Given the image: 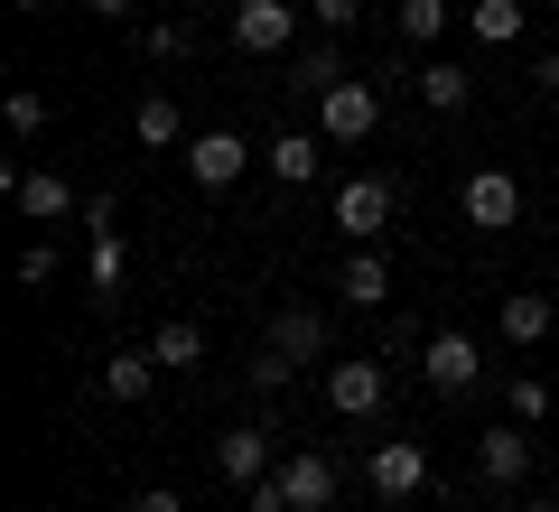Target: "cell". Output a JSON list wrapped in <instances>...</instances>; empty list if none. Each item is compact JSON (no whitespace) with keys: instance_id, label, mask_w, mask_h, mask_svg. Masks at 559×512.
Listing matches in <instances>:
<instances>
[{"instance_id":"obj_1","label":"cell","mask_w":559,"mask_h":512,"mask_svg":"<svg viewBox=\"0 0 559 512\" xmlns=\"http://www.w3.org/2000/svg\"><path fill=\"white\" fill-rule=\"evenodd\" d=\"M345 493V466L326 448H289L261 485H242V512H326Z\"/></svg>"},{"instance_id":"obj_2","label":"cell","mask_w":559,"mask_h":512,"mask_svg":"<svg viewBox=\"0 0 559 512\" xmlns=\"http://www.w3.org/2000/svg\"><path fill=\"white\" fill-rule=\"evenodd\" d=\"M318 131L336 140V150H364V140L382 131V94H373V75H345L336 94H318Z\"/></svg>"},{"instance_id":"obj_3","label":"cell","mask_w":559,"mask_h":512,"mask_svg":"<svg viewBox=\"0 0 559 512\" xmlns=\"http://www.w3.org/2000/svg\"><path fill=\"white\" fill-rule=\"evenodd\" d=\"M242 57H299V0H234Z\"/></svg>"},{"instance_id":"obj_4","label":"cell","mask_w":559,"mask_h":512,"mask_svg":"<svg viewBox=\"0 0 559 512\" xmlns=\"http://www.w3.org/2000/svg\"><path fill=\"white\" fill-rule=\"evenodd\" d=\"M392 205H401V197H392V178H345V187H336V205H326V224H336L345 242H373L382 224H392Z\"/></svg>"},{"instance_id":"obj_5","label":"cell","mask_w":559,"mask_h":512,"mask_svg":"<svg viewBox=\"0 0 559 512\" xmlns=\"http://www.w3.org/2000/svg\"><path fill=\"white\" fill-rule=\"evenodd\" d=\"M419 373H429V392H476L485 382V355H476V335H457V326H439L429 345H419Z\"/></svg>"},{"instance_id":"obj_6","label":"cell","mask_w":559,"mask_h":512,"mask_svg":"<svg viewBox=\"0 0 559 512\" xmlns=\"http://www.w3.org/2000/svg\"><path fill=\"white\" fill-rule=\"evenodd\" d=\"M364 485H373L382 503H411V493L429 485V448H419V438H382V448L364 456Z\"/></svg>"},{"instance_id":"obj_7","label":"cell","mask_w":559,"mask_h":512,"mask_svg":"<svg viewBox=\"0 0 559 512\" xmlns=\"http://www.w3.org/2000/svg\"><path fill=\"white\" fill-rule=\"evenodd\" d=\"M318 392H326V410H336V419H373L392 382H382V364H373V355H345V364H326Z\"/></svg>"},{"instance_id":"obj_8","label":"cell","mask_w":559,"mask_h":512,"mask_svg":"<svg viewBox=\"0 0 559 512\" xmlns=\"http://www.w3.org/2000/svg\"><path fill=\"white\" fill-rule=\"evenodd\" d=\"M252 140H242V131H197V140H187V178H197L205 187V197H215V187H234L242 178V168H252Z\"/></svg>"},{"instance_id":"obj_9","label":"cell","mask_w":559,"mask_h":512,"mask_svg":"<svg viewBox=\"0 0 559 512\" xmlns=\"http://www.w3.org/2000/svg\"><path fill=\"white\" fill-rule=\"evenodd\" d=\"M457 205H466V224H476V234H513V224H522V187H513V168H476Z\"/></svg>"},{"instance_id":"obj_10","label":"cell","mask_w":559,"mask_h":512,"mask_svg":"<svg viewBox=\"0 0 559 512\" xmlns=\"http://www.w3.org/2000/svg\"><path fill=\"white\" fill-rule=\"evenodd\" d=\"M84 234H94V308L121 298V215L112 197H84Z\"/></svg>"},{"instance_id":"obj_11","label":"cell","mask_w":559,"mask_h":512,"mask_svg":"<svg viewBox=\"0 0 559 512\" xmlns=\"http://www.w3.org/2000/svg\"><path fill=\"white\" fill-rule=\"evenodd\" d=\"M476 475L485 485H522V475H532V429H522V419H495V429L476 438Z\"/></svg>"},{"instance_id":"obj_12","label":"cell","mask_w":559,"mask_h":512,"mask_svg":"<svg viewBox=\"0 0 559 512\" xmlns=\"http://www.w3.org/2000/svg\"><path fill=\"white\" fill-rule=\"evenodd\" d=\"M271 466H280V448H271V429H252V419L215 438V475H224V485H261Z\"/></svg>"},{"instance_id":"obj_13","label":"cell","mask_w":559,"mask_h":512,"mask_svg":"<svg viewBox=\"0 0 559 512\" xmlns=\"http://www.w3.org/2000/svg\"><path fill=\"white\" fill-rule=\"evenodd\" d=\"M10 197H20V215H28V224H66V215H84L75 187H66L57 168H10Z\"/></svg>"},{"instance_id":"obj_14","label":"cell","mask_w":559,"mask_h":512,"mask_svg":"<svg viewBox=\"0 0 559 512\" xmlns=\"http://www.w3.org/2000/svg\"><path fill=\"white\" fill-rule=\"evenodd\" d=\"M261 168H271L280 187H308L326 168V131H271V150H261Z\"/></svg>"},{"instance_id":"obj_15","label":"cell","mask_w":559,"mask_h":512,"mask_svg":"<svg viewBox=\"0 0 559 512\" xmlns=\"http://www.w3.org/2000/svg\"><path fill=\"white\" fill-rule=\"evenodd\" d=\"M271 355H280V364H318V355H326V317H318V308H280V317H271Z\"/></svg>"},{"instance_id":"obj_16","label":"cell","mask_w":559,"mask_h":512,"mask_svg":"<svg viewBox=\"0 0 559 512\" xmlns=\"http://www.w3.org/2000/svg\"><path fill=\"white\" fill-rule=\"evenodd\" d=\"M336 298H355V308H382V298H392V261H382L373 242H345V279H336Z\"/></svg>"},{"instance_id":"obj_17","label":"cell","mask_w":559,"mask_h":512,"mask_svg":"<svg viewBox=\"0 0 559 512\" xmlns=\"http://www.w3.org/2000/svg\"><path fill=\"white\" fill-rule=\"evenodd\" d=\"M131 140H140V150H187V112L168 94H140L131 103Z\"/></svg>"},{"instance_id":"obj_18","label":"cell","mask_w":559,"mask_h":512,"mask_svg":"<svg viewBox=\"0 0 559 512\" xmlns=\"http://www.w3.org/2000/svg\"><path fill=\"white\" fill-rule=\"evenodd\" d=\"M411 84H419V103H429V112H466V103H476V75H466V66H448V57H429Z\"/></svg>"},{"instance_id":"obj_19","label":"cell","mask_w":559,"mask_h":512,"mask_svg":"<svg viewBox=\"0 0 559 512\" xmlns=\"http://www.w3.org/2000/svg\"><path fill=\"white\" fill-rule=\"evenodd\" d=\"M345 84V57H336V38H318V47H299V57H289V94H336Z\"/></svg>"},{"instance_id":"obj_20","label":"cell","mask_w":559,"mask_h":512,"mask_svg":"<svg viewBox=\"0 0 559 512\" xmlns=\"http://www.w3.org/2000/svg\"><path fill=\"white\" fill-rule=\"evenodd\" d=\"M150 382H159V355H140V345L103 364V401H150Z\"/></svg>"},{"instance_id":"obj_21","label":"cell","mask_w":559,"mask_h":512,"mask_svg":"<svg viewBox=\"0 0 559 512\" xmlns=\"http://www.w3.org/2000/svg\"><path fill=\"white\" fill-rule=\"evenodd\" d=\"M150 355H159V373H187V364H205V326L197 317H168V326L150 335Z\"/></svg>"},{"instance_id":"obj_22","label":"cell","mask_w":559,"mask_h":512,"mask_svg":"<svg viewBox=\"0 0 559 512\" xmlns=\"http://www.w3.org/2000/svg\"><path fill=\"white\" fill-rule=\"evenodd\" d=\"M466 28H476L485 47H513L522 38V0H466Z\"/></svg>"},{"instance_id":"obj_23","label":"cell","mask_w":559,"mask_h":512,"mask_svg":"<svg viewBox=\"0 0 559 512\" xmlns=\"http://www.w3.org/2000/svg\"><path fill=\"white\" fill-rule=\"evenodd\" d=\"M540 335H550V298L513 289V298H503V345H540Z\"/></svg>"},{"instance_id":"obj_24","label":"cell","mask_w":559,"mask_h":512,"mask_svg":"<svg viewBox=\"0 0 559 512\" xmlns=\"http://www.w3.org/2000/svg\"><path fill=\"white\" fill-rule=\"evenodd\" d=\"M448 20H457V0H401V38L411 47H439Z\"/></svg>"},{"instance_id":"obj_25","label":"cell","mask_w":559,"mask_h":512,"mask_svg":"<svg viewBox=\"0 0 559 512\" xmlns=\"http://www.w3.org/2000/svg\"><path fill=\"white\" fill-rule=\"evenodd\" d=\"M503 410H513L522 429H532V419H550V382H532V373H513V382H503Z\"/></svg>"},{"instance_id":"obj_26","label":"cell","mask_w":559,"mask_h":512,"mask_svg":"<svg viewBox=\"0 0 559 512\" xmlns=\"http://www.w3.org/2000/svg\"><path fill=\"white\" fill-rule=\"evenodd\" d=\"M0 121H10V140H38L47 131V94H28V84H20V94L0 103Z\"/></svg>"},{"instance_id":"obj_27","label":"cell","mask_w":559,"mask_h":512,"mask_svg":"<svg viewBox=\"0 0 559 512\" xmlns=\"http://www.w3.org/2000/svg\"><path fill=\"white\" fill-rule=\"evenodd\" d=\"M308 20H318V28H326V38H345V28H355V20H364V0H308Z\"/></svg>"},{"instance_id":"obj_28","label":"cell","mask_w":559,"mask_h":512,"mask_svg":"<svg viewBox=\"0 0 559 512\" xmlns=\"http://www.w3.org/2000/svg\"><path fill=\"white\" fill-rule=\"evenodd\" d=\"M289 373H299V364H280L271 345H261V355H252V392H261V401H271V392H289Z\"/></svg>"},{"instance_id":"obj_29","label":"cell","mask_w":559,"mask_h":512,"mask_svg":"<svg viewBox=\"0 0 559 512\" xmlns=\"http://www.w3.org/2000/svg\"><path fill=\"white\" fill-rule=\"evenodd\" d=\"M187 47H197V28H187V20H159V28H150V57H187Z\"/></svg>"},{"instance_id":"obj_30","label":"cell","mask_w":559,"mask_h":512,"mask_svg":"<svg viewBox=\"0 0 559 512\" xmlns=\"http://www.w3.org/2000/svg\"><path fill=\"white\" fill-rule=\"evenodd\" d=\"M20 279H28V289H47V279H57V242H28V252H20Z\"/></svg>"},{"instance_id":"obj_31","label":"cell","mask_w":559,"mask_h":512,"mask_svg":"<svg viewBox=\"0 0 559 512\" xmlns=\"http://www.w3.org/2000/svg\"><path fill=\"white\" fill-rule=\"evenodd\" d=\"M131 512H187V503H178L168 485H150V493H131Z\"/></svg>"},{"instance_id":"obj_32","label":"cell","mask_w":559,"mask_h":512,"mask_svg":"<svg viewBox=\"0 0 559 512\" xmlns=\"http://www.w3.org/2000/svg\"><path fill=\"white\" fill-rule=\"evenodd\" d=\"M75 10H84V20H112V28L131 20V0H75Z\"/></svg>"},{"instance_id":"obj_33","label":"cell","mask_w":559,"mask_h":512,"mask_svg":"<svg viewBox=\"0 0 559 512\" xmlns=\"http://www.w3.org/2000/svg\"><path fill=\"white\" fill-rule=\"evenodd\" d=\"M532 84H540V94L559 103V57H540V66H532Z\"/></svg>"},{"instance_id":"obj_34","label":"cell","mask_w":559,"mask_h":512,"mask_svg":"<svg viewBox=\"0 0 559 512\" xmlns=\"http://www.w3.org/2000/svg\"><path fill=\"white\" fill-rule=\"evenodd\" d=\"M513 512H559V503H540V493H532V503H513Z\"/></svg>"},{"instance_id":"obj_35","label":"cell","mask_w":559,"mask_h":512,"mask_svg":"<svg viewBox=\"0 0 559 512\" xmlns=\"http://www.w3.org/2000/svg\"><path fill=\"white\" fill-rule=\"evenodd\" d=\"M10 10H28V20H38V10H47V0H10Z\"/></svg>"},{"instance_id":"obj_36","label":"cell","mask_w":559,"mask_h":512,"mask_svg":"<svg viewBox=\"0 0 559 512\" xmlns=\"http://www.w3.org/2000/svg\"><path fill=\"white\" fill-rule=\"evenodd\" d=\"M178 10H205V0H178Z\"/></svg>"}]
</instances>
